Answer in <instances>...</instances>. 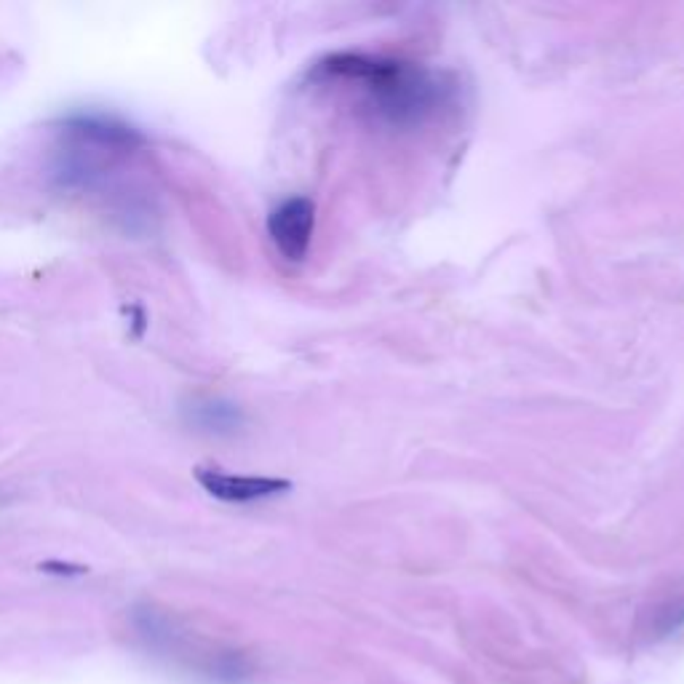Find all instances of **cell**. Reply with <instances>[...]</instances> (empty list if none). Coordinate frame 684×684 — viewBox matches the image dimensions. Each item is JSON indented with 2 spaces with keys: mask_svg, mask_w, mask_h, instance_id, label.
<instances>
[{
  "mask_svg": "<svg viewBox=\"0 0 684 684\" xmlns=\"http://www.w3.org/2000/svg\"><path fill=\"white\" fill-rule=\"evenodd\" d=\"M316 227V203L311 198H286L268 214V235L278 254L289 262H303Z\"/></svg>",
  "mask_w": 684,
  "mask_h": 684,
  "instance_id": "7a4b0ae2",
  "label": "cell"
},
{
  "mask_svg": "<svg viewBox=\"0 0 684 684\" xmlns=\"http://www.w3.org/2000/svg\"><path fill=\"white\" fill-rule=\"evenodd\" d=\"M321 75L361 83L374 110L393 124L423 121L436 102H441V86L423 67L363 56V54H335L319 64Z\"/></svg>",
  "mask_w": 684,
  "mask_h": 684,
  "instance_id": "6da1fadb",
  "label": "cell"
},
{
  "mask_svg": "<svg viewBox=\"0 0 684 684\" xmlns=\"http://www.w3.org/2000/svg\"><path fill=\"white\" fill-rule=\"evenodd\" d=\"M195 482L222 503H254L292 490V482L273 476H238L222 468H195Z\"/></svg>",
  "mask_w": 684,
  "mask_h": 684,
  "instance_id": "3957f363",
  "label": "cell"
}]
</instances>
